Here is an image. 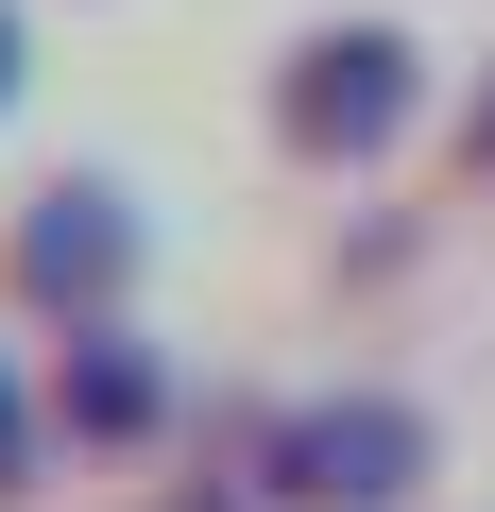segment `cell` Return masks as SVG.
Masks as SVG:
<instances>
[{
	"label": "cell",
	"mask_w": 495,
	"mask_h": 512,
	"mask_svg": "<svg viewBox=\"0 0 495 512\" xmlns=\"http://www.w3.org/2000/svg\"><path fill=\"white\" fill-rule=\"evenodd\" d=\"M120 274V222H103V188H69V222H35V291H103Z\"/></svg>",
	"instance_id": "3957f363"
},
{
	"label": "cell",
	"mask_w": 495,
	"mask_h": 512,
	"mask_svg": "<svg viewBox=\"0 0 495 512\" xmlns=\"http://www.w3.org/2000/svg\"><path fill=\"white\" fill-rule=\"evenodd\" d=\"M393 120H410V52H393V35H325L308 86H291V137H308V154H359V137H393Z\"/></svg>",
	"instance_id": "6da1fadb"
},
{
	"label": "cell",
	"mask_w": 495,
	"mask_h": 512,
	"mask_svg": "<svg viewBox=\"0 0 495 512\" xmlns=\"http://www.w3.org/2000/svg\"><path fill=\"white\" fill-rule=\"evenodd\" d=\"M291 478H308V495H342V512H376V495H410V478H427V427H410V410H376V393H359V410H308V427H291Z\"/></svg>",
	"instance_id": "7a4b0ae2"
}]
</instances>
